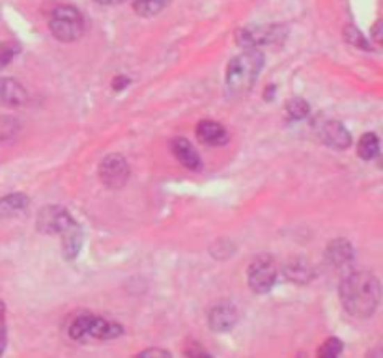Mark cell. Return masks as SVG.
<instances>
[{
	"instance_id": "13",
	"label": "cell",
	"mask_w": 383,
	"mask_h": 358,
	"mask_svg": "<svg viewBox=\"0 0 383 358\" xmlns=\"http://www.w3.org/2000/svg\"><path fill=\"white\" fill-rule=\"evenodd\" d=\"M172 153L174 157L180 161V164H184L189 170H200L202 167V161L198 157L197 149L193 148L191 142L186 140V138H176L172 142Z\"/></svg>"
},
{
	"instance_id": "9",
	"label": "cell",
	"mask_w": 383,
	"mask_h": 358,
	"mask_svg": "<svg viewBox=\"0 0 383 358\" xmlns=\"http://www.w3.org/2000/svg\"><path fill=\"white\" fill-rule=\"evenodd\" d=\"M210 328L213 332H228L238 323V308L230 302H221L211 308L210 312Z\"/></svg>"
},
{
	"instance_id": "2",
	"label": "cell",
	"mask_w": 383,
	"mask_h": 358,
	"mask_svg": "<svg viewBox=\"0 0 383 358\" xmlns=\"http://www.w3.org/2000/svg\"><path fill=\"white\" fill-rule=\"evenodd\" d=\"M263 66V56L256 49H247L228 62L227 88L234 96H241L256 83L258 73Z\"/></svg>"
},
{
	"instance_id": "25",
	"label": "cell",
	"mask_w": 383,
	"mask_h": 358,
	"mask_svg": "<svg viewBox=\"0 0 383 358\" xmlns=\"http://www.w3.org/2000/svg\"><path fill=\"white\" fill-rule=\"evenodd\" d=\"M19 53V49L13 45V43H2L0 45V69H4L6 66H10V62L13 60V56Z\"/></svg>"
},
{
	"instance_id": "14",
	"label": "cell",
	"mask_w": 383,
	"mask_h": 358,
	"mask_svg": "<svg viewBox=\"0 0 383 358\" xmlns=\"http://www.w3.org/2000/svg\"><path fill=\"white\" fill-rule=\"evenodd\" d=\"M122 332H124V328L120 323H113L103 319V317L92 316L90 325H88V336H94L99 340H113V338H118Z\"/></svg>"
},
{
	"instance_id": "5",
	"label": "cell",
	"mask_w": 383,
	"mask_h": 358,
	"mask_svg": "<svg viewBox=\"0 0 383 358\" xmlns=\"http://www.w3.org/2000/svg\"><path fill=\"white\" fill-rule=\"evenodd\" d=\"M286 34L284 26L279 24H258V26H249L238 32V43L245 49H258L262 45H271V43H281L282 37Z\"/></svg>"
},
{
	"instance_id": "19",
	"label": "cell",
	"mask_w": 383,
	"mask_h": 358,
	"mask_svg": "<svg viewBox=\"0 0 383 358\" xmlns=\"http://www.w3.org/2000/svg\"><path fill=\"white\" fill-rule=\"evenodd\" d=\"M168 2L170 0H131V6L140 17H154L168 6Z\"/></svg>"
},
{
	"instance_id": "8",
	"label": "cell",
	"mask_w": 383,
	"mask_h": 358,
	"mask_svg": "<svg viewBox=\"0 0 383 358\" xmlns=\"http://www.w3.org/2000/svg\"><path fill=\"white\" fill-rule=\"evenodd\" d=\"M318 135L323 144H327L333 149H348L352 146V137L341 121L336 119H322L318 123Z\"/></svg>"
},
{
	"instance_id": "10",
	"label": "cell",
	"mask_w": 383,
	"mask_h": 358,
	"mask_svg": "<svg viewBox=\"0 0 383 358\" xmlns=\"http://www.w3.org/2000/svg\"><path fill=\"white\" fill-rule=\"evenodd\" d=\"M26 90L13 78H0V105L2 107H21L26 103Z\"/></svg>"
},
{
	"instance_id": "18",
	"label": "cell",
	"mask_w": 383,
	"mask_h": 358,
	"mask_svg": "<svg viewBox=\"0 0 383 358\" xmlns=\"http://www.w3.org/2000/svg\"><path fill=\"white\" fill-rule=\"evenodd\" d=\"M357 153L363 161H372V159H376L377 153H380V140L374 133H366L363 135L357 144Z\"/></svg>"
},
{
	"instance_id": "3",
	"label": "cell",
	"mask_w": 383,
	"mask_h": 358,
	"mask_svg": "<svg viewBox=\"0 0 383 358\" xmlns=\"http://www.w3.org/2000/svg\"><path fill=\"white\" fill-rule=\"evenodd\" d=\"M49 28H51V34H53L56 40H60V42H77L84 32L83 15H81V12H79L77 8L58 6L53 13H51Z\"/></svg>"
},
{
	"instance_id": "23",
	"label": "cell",
	"mask_w": 383,
	"mask_h": 358,
	"mask_svg": "<svg viewBox=\"0 0 383 358\" xmlns=\"http://www.w3.org/2000/svg\"><path fill=\"white\" fill-rule=\"evenodd\" d=\"M19 133V123L15 121V118H10V116H2L0 118V140H12L15 135Z\"/></svg>"
},
{
	"instance_id": "27",
	"label": "cell",
	"mask_w": 383,
	"mask_h": 358,
	"mask_svg": "<svg viewBox=\"0 0 383 358\" xmlns=\"http://www.w3.org/2000/svg\"><path fill=\"white\" fill-rule=\"evenodd\" d=\"M138 357H170V352L163 351V349H146Z\"/></svg>"
},
{
	"instance_id": "28",
	"label": "cell",
	"mask_w": 383,
	"mask_h": 358,
	"mask_svg": "<svg viewBox=\"0 0 383 358\" xmlns=\"http://www.w3.org/2000/svg\"><path fill=\"white\" fill-rule=\"evenodd\" d=\"M380 26H382V21H377V23L372 26V36H374L376 43H382V36H380Z\"/></svg>"
},
{
	"instance_id": "7",
	"label": "cell",
	"mask_w": 383,
	"mask_h": 358,
	"mask_svg": "<svg viewBox=\"0 0 383 358\" xmlns=\"http://www.w3.org/2000/svg\"><path fill=\"white\" fill-rule=\"evenodd\" d=\"M129 164L122 155L114 153V155H107L99 164V179L103 181V185L108 189H122L129 179Z\"/></svg>"
},
{
	"instance_id": "29",
	"label": "cell",
	"mask_w": 383,
	"mask_h": 358,
	"mask_svg": "<svg viewBox=\"0 0 383 358\" xmlns=\"http://www.w3.org/2000/svg\"><path fill=\"white\" fill-rule=\"evenodd\" d=\"M273 92H275V86H270V88H268V92H266V99H271V97H273Z\"/></svg>"
},
{
	"instance_id": "26",
	"label": "cell",
	"mask_w": 383,
	"mask_h": 358,
	"mask_svg": "<svg viewBox=\"0 0 383 358\" xmlns=\"http://www.w3.org/2000/svg\"><path fill=\"white\" fill-rule=\"evenodd\" d=\"M129 83H131V80H129V78H127L126 75H118V77H116L113 80V88L116 90V92H122V90L126 88V86Z\"/></svg>"
},
{
	"instance_id": "30",
	"label": "cell",
	"mask_w": 383,
	"mask_h": 358,
	"mask_svg": "<svg viewBox=\"0 0 383 358\" xmlns=\"http://www.w3.org/2000/svg\"><path fill=\"white\" fill-rule=\"evenodd\" d=\"M99 4H116V2H120V0H96Z\"/></svg>"
},
{
	"instance_id": "21",
	"label": "cell",
	"mask_w": 383,
	"mask_h": 358,
	"mask_svg": "<svg viewBox=\"0 0 383 358\" xmlns=\"http://www.w3.org/2000/svg\"><path fill=\"white\" fill-rule=\"evenodd\" d=\"M92 316L90 314H81L73 319V323L70 325V336L73 340H83L84 336H88V325H90Z\"/></svg>"
},
{
	"instance_id": "24",
	"label": "cell",
	"mask_w": 383,
	"mask_h": 358,
	"mask_svg": "<svg viewBox=\"0 0 383 358\" xmlns=\"http://www.w3.org/2000/svg\"><path fill=\"white\" fill-rule=\"evenodd\" d=\"M342 341L339 338H329V340L325 341L322 347H320V351H318V357L320 358H333L339 357L342 352Z\"/></svg>"
},
{
	"instance_id": "15",
	"label": "cell",
	"mask_w": 383,
	"mask_h": 358,
	"mask_svg": "<svg viewBox=\"0 0 383 358\" xmlns=\"http://www.w3.org/2000/svg\"><path fill=\"white\" fill-rule=\"evenodd\" d=\"M325 257L331 265L335 267H342L353 259V246L348 243L346 239H335L325 252Z\"/></svg>"
},
{
	"instance_id": "16",
	"label": "cell",
	"mask_w": 383,
	"mask_h": 358,
	"mask_svg": "<svg viewBox=\"0 0 383 358\" xmlns=\"http://www.w3.org/2000/svg\"><path fill=\"white\" fill-rule=\"evenodd\" d=\"M83 245V232L79 224L70 228L66 233H62V250H64V257L66 259H75Z\"/></svg>"
},
{
	"instance_id": "22",
	"label": "cell",
	"mask_w": 383,
	"mask_h": 358,
	"mask_svg": "<svg viewBox=\"0 0 383 358\" xmlns=\"http://www.w3.org/2000/svg\"><path fill=\"white\" fill-rule=\"evenodd\" d=\"M344 36H346V42L350 45H355V47L363 49V51H368L370 45L366 42V37L361 34V30L357 26H353V24H348L346 30H344Z\"/></svg>"
},
{
	"instance_id": "20",
	"label": "cell",
	"mask_w": 383,
	"mask_h": 358,
	"mask_svg": "<svg viewBox=\"0 0 383 358\" xmlns=\"http://www.w3.org/2000/svg\"><path fill=\"white\" fill-rule=\"evenodd\" d=\"M309 112H311V107L301 97H293L286 103V114L290 119H305Z\"/></svg>"
},
{
	"instance_id": "12",
	"label": "cell",
	"mask_w": 383,
	"mask_h": 358,
	"mask_svg": "<svg viewBox=\"0 0 383 358\" xmlns=\"http://www.w3.org/2000/svg\"><path fill=\"white\" fill-rule=\"evenodd\" d=\"M28 205H31V200L24 194H21V192H13V194L0 198V219L8 221V219L24 215Z\"/></svg>"
},
{
	"instance_id": "1",
	"label": "cell",
	"mask_w": 383,
	"mask_h": 358,
	"mask_svg": "<svg viewBox=\"0 0 383 358\" xmlns=\"http://www.w3.org/2000/svg\"><path fill=\"white\" fill-rule=\"evenodd\" d=\"M339 293L342 306L353 317H370L382 298L380 282L370 273H352L342 278Z\"/></svg>"
},
{
	"instance_id": "6",
	"label": "cell",
	"mask_w": 383,
	"mask_h": 358,
	"mask_svg": "<svg viewBox=\"0 0 383 358\" xmlns=\"http://www.w3.org/2000/svg\"><path fill=\"white\" fill-rule=\"evenodd\" d=\"M75 224V219L60 205H47L38 215V230L47 235H62Z\"/></svg>"
},
{
	"instance_id": "11",
	"label": "cell",
	"mask_w": 383,
	"mask_h": 358,
	"mask_svg": "<svg viewBox=\"0 0 383 358\" xmlns=\"http://www.w3.org/2000/svg\"><path fill=\"white\" fill-rule=\"evenodd\" d=\"M198 140L206 146H222L228 142V131L221 123L210 121V119H202L197 126Z\"/></svg>"
},
{
	"instance_id": "17",
	"label": "cell",
	"mask_w": 383,
	"mask_h": 358,
	"mask_svg": "<svg viewBox=\"0 0 383 358\" xmlns=\"http://www.w3.org/2000/svg\"><path fill=\"white\" fill-rule=\"evenodd\" d=\"M284 276L293 284H309L314 278V268L309 263L298 259L284 267Z\"/></svg>"
},
{
	"instance_id": "4",
	"label": "cell",
	"mask_w": 383,
	"mask_h": 358,
	"mask_svg": "<svg viewBox=\"0 0 383 358\" xmlns=\"http://www.w3.org/2000/svg\"><path fill=\"white\" fill-rule=\"evenodd\" d=\"M247 282L254 293H268L277 282V265L271 256H258L247 271Z\"/></svg>"
}]
</instances>
